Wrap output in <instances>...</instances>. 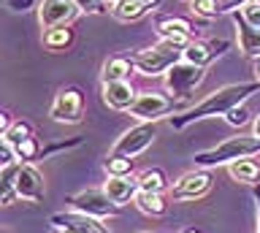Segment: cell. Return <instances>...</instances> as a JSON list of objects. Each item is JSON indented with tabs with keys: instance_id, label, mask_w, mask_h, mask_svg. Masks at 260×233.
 I'll use <instances>...</instances> for the list:
<instances>
[{
	"instance_id": "39",
	"label": "cell",
	"mask_w": 260,
	"mask_h": 233,
	"mask_svg": "<svg viewBox=\"0 0 260 233\" xmlns=\"http://www.w3.org/2000/svg\"><path fill=\"white\" fill-rule=\"evenodd\" d=\"M187 3H190V0H187Z\"/></svg>"
},
{
	"instance_id": "15",
	"label": "cell",
	"mask_w": 260,
	"mask_h": 233,
	"mask_svg": "<svg viewBox=\"0 0 260 233\" xmlns=\"http://www.w3.org/2000/svg\"><path fill=\"white\" fill-rule=\"evenodd\" d=\"M160 3L162 0H117V3H111V14L119 22H136L160 9Z\"/></svg>"
},
{
	"instance_id": "19",
	"label": "cell",
	"mask_w": 260,
	"mask_h": 233,
	"mask_svg": "<svg viewBox=\"0 0 260 233\" xmlns=\"http://www.w3.org/2000/svg\"><path fill=\"white\" fill-rule=\"evenodd\" d=\"M228 174L241 184H255L260 179V163L252 157H241V160H236V163L228 165Z\"/></svg>"
},
{
	"instance_id": "7",
	"label": "cell",
	"mask_w": 260,
	"mask_h": 233,
	"mask_svg": "<svg viewBox=\"0 0 260 233\" xmlns=\"http://www.w3.org/2000/svg\"><path fill=\"white\" fill-rule=\"evenodd\" d=\"M157 139V127L154 122H141L136 127H130L127 133H122L111 147V155H122V157H138L141 152H146L152 147V141Z\"/></svg>"
},
{
	"instance_id": "12",
	"label": "cell",
	"mask_w": 260,
	"mask_h": 233,
	"mask_svg": "<svg viewBox=\"0 0 260 233\" xmlns=\"http://www.w3.org/2000/svg\"><path fill=\"white\" fill-rule=\"evenodd\" d=\"M16 192H19L22 201H30V204H38L44 201V176L36 165L22 163L19 174H16Z\"/></svg>"
},
{
	"instance_id": "35",
	"label": "cell",
	"mask_w": 260,
	"mask_h": 233,
	"mask_svg": "<svg viewBox=\"0 0 260 233\" xmlns=\"http://www.w3.org/2000/svg\"><path fill=\"white\" fill-rule=\"evenodd\" d=\"M109 3H117V0H109Z\"/></svg>"
},
{
	"instance_id": "34",
	"label": "cell",
	"mask_w": 260,
	"mask_h": 233,
	"mask_svg": "<svg viewBox=\"0 0 260 233\" xmlns=\"http://www.w3.org/2000/svg\"><path fill=\"white\" fill-rule=\"evenodd\" d=\"M182 233H201V230H195V228H187V230H182Z\"/></svg>"
},
{
	"instance_id": "30",
	"label": "cell",
	"mask_w": 260,
	"mask_h": 233,
	"mask_svg": "<svg viewBox=\"0 0 260 233\" xmlns=\"http://www.w3.org/2000/svg\"><path fill=\"white\" fill-rule=\"evenodd\" d=\"M6 3V9H11L16 14H24V11H30L32 6H36V0H3Z\"/></svg>"
},
{
	"instance_id": "11",
	"label": "cell",
	"mask_w": 260,
	"mask_h": 233,
	"mask_svg": "<svg viewBox=\"0 0 260 233\" xmlns=\"http://www.w3.org/2000/svg\"><path fill=\"white\" fill-rule=\"evenodd\" d=\"M231 46V41L225 38H211V41H190L184 46V60L192 65L206 68L209 62H214L219 54H225V49Z\"/></svg>"
},
{
	"instance_id": "23",
	"label": "cell",
	"mask_w": 260,
	"mask_h": 233,
	"mask_svg": "<svg viewBox=\"0 0 260 233\" xmlns=\"http://www.w3.org/2000/svg\"><path fill=\"white\" fill-rule=\"evenodd\" d=\"M73 30L65 25V27H52V30H46L44 33V46L49 52H65V49H71V44H73Z\"/></svg>"
},
{
	"instance_id": "21",
	"label": "cell",
	"mask_w": 260,
	"mask_h": 233,
	"mask_svg": "<svg viewBox=\"0 0 260 233\" xmlns=\"http://www.w3.org/2000/svg\"><path fill=\"white\" fill-rule=\"evenodd\" d=\"M133 204L138 206V212L146 214V217H162V214H166V198H162V192H146V190H141L136 195Z\"/></svg>"
},
{
	"instance_id": "27",
	"label": "cell",
	"mask_w": 260,
	"mask_h": 233,
	"mask_svg": "<svg viewBox=\"0 0 260 233\" xmlns=\"http://www.w3.org/2000/svg\"><path fill=\"white\" fill-rule=\"evenodd\" d=\"M81 14H106L109 11V0H73Z\"/></svg>"
},
{
	"instance_id": "17",
	"label": "cell",
	"mask_w": 260,
	"mask_h": 233,
	"mask_svg": "<svg viewBox=\"0 0 260 233\" xmlns=\"http://www.w3.org/2000/svg\"><path fill=\"white\" fill-rule=\"evenodd\" d=\"M157 33L160 38H174L182 44L192 41V25L182 17H157Z\"/></svg>"
},
{
	"instance_id": "26",
	"label": "cell",
	"mask_w": 260,
	"mask_h": 233,
	"mask_svg": "<svg viewBox=\"0 0 260 233\" xmlns=\"http://www.w3.org/2000/svg\"><path fill=\"white\" fill-rule=\"evenodd\" d=\"M106 171H109V176H125V174L133 171V160L122 157V155H109V160H106Z\"/></svg>"
},
{
	"instance_id": "2",
	"label": "cell",
	"mask_w": 260,
	"mask_h": 233,
	"mask_svg": "<svg viewBox=\"0 0 260 233\" xmlns=\"http://www.w3.org/2000/svg\"><path fill=\"white\" fill-rule=\"evenodd\" d=\"M184 46L182 41H174V38H160L154 46L149 49H141L138 54H133V62H136V71L146 79H154V76H166L176 62L184 60Z\"/></svg>"
},
{
	"instance_id": "32",
	"label": "cell",
	"mask_w": 260,
	"mask_h": 233,
	"mask_svg": "<svg viewBox=\"0 0 260 233\" xmlns=\"http://www.w3.org/2000/svg\"><path fill=\"white\" fill-rule=\"evenodd\" d=\"M252 133H255L257 139H260V114H257L255 119H252Z\"/></svg>"
},
{
	"instance_id": "29",
	"label": "cell",
	"mask_w": 260,
	"mask_h": 233,
	"mask_svg": "<svg viewBox=\"0 0 260 233\" xmlns=\"http://www.w3.org/2000/svg\"><path fill=\"white\" fill-rule=\"evenodd\" d=\"M249 117H252L249 111L244 109V106H239V109H233V111H231V114H228L225 119H228V122H231V125L241 127V125H247V122H249Z\"/></svg>"
},
{
	"instance_id": "28",
	"label": "cell",
	"mask_w": 260,
	"mask_h": 233,
	"mask_svg": "<svg viewBox=\"0 0 260 233\" xmlns=\"http://www.w3.org/2000/svg\"><path fill=\"white\" fill-rule=\"evenodd\" d=\"M241 14H244V19H247L252 27L260 30V3H255V0H252V3H247V6L241 9Z\"/></svg>"
},
{
	"instance_id": "16",
	"label": "cell",
	"mask_w": 260,
	"mask_h": 233,
	"mask_svg": "<svg viewBox=\"0 0 260 233\" xmlns=\"http://www.w3.org/2000/svg\"><path fill=\"white\" fill-rule=\"evenodd\" d=\"M233 25H236V33H239V46L247 57H255L260 60V30L252 27L247 19H244L241 11H233Z\"/></svg>"
},
{
	"instance_id": "18",
	"label": "cell",
	"mask_w": 260,
	"mask_h": 233,
	"mask_svg": "<svg viewBox=\"0 0 260 233\" xmlns=\"http://www.w3.org/2000/svg\"><path fill=\"white\" fill-rule=\"evenodd\" d=\"M52 225H71V228H76L79 233H109L98 217H87V214H81V212L54 214L52 217Z\"/></svg>"
},
{
	"instance_id": "38",
	"label": "cell",
	"mask_w": 260,
	"mask_h": 233,
	"mask_svg": "<svg viewBox=\"0 0 260 233\" xmlns=\"http://www.w3.org/2000/svg\"><path fill=\"white\" fill-rule=\"evenodd\" d=\"M3 233H8V230H3Z\"/></svg>"
},
{
	"instance_id": "3",
	"label": "cell",
	"mask_w": 260,
	"mask_h": 233,
	"mask_svg": "<svg viewBox=\"0 0 260 233\" xmlns=\"http://www.w3.org/2000/svg\"><path fill=\"white\" fill-rule=\"evenodd\" d=\"M260 155V139L257 136H233L211 149H203L195 155L198 168H217V165H231L241 157H257Z\"/></svg>"
},
{
	"instance_id": "14",
	"label": "cell",
	"mask_w": 260,
	"mask_h": 233,
	"mask_svg": "<svg viewBox=\"0 0 260 233\" xmlns=\"http://www.w3.org/2000/svg\"><path fill=\"white\" fill-rule=\"evenodd\" d=\"M138 98L136 87L130 82H106L103 84V101L109 109H117V111H130L133 103Z\"/></svg>"
},
{
	"instance_id": "20",
	"label": "cell",
	"mask_w": 260,
	"mask_h": 233,
	"mask_svg": "<svg viewBox=\"0 0 260 233\" xmlns=\"http://www.w3.org/2000/svg\"><path fill=\"white\" fill-rule=\"evenodd\" d=\"M136 68L133 57H111L103 62V84L106 82H127L130 71Z\"/></svg>"
},
{
	"instance_id": "37",
	"label": "cell",
	"mask_w": 260,
	"mask_h": 233,
	"mask_svg": "<svg viewBox=\"0 0 260 233\" xmlns=\"http://www.w3.org/2000/svg\"><path fill=\"white\" fill-rule=\"evenodd\" d=\"M255 3H260V0H255Z\"/></svg>"
},
{
	"instance_id": "25",
	"label": "cell",
	"mask_w": 260,
	"mask_h": 233,
	"mask_svg": "<svg viewBox=\"0 0 260 233\" xmlns=\"http://www.w3.org/2000/svg\"><path fill=\"white\" fill-rule=\"evenodd\" d=\"M190 11L203 19H211L217 14H222L219 11V0H190Z\"/></svg>"
},
{
	"instance_id": "5",
	"label": "cell",
	"mask_w": 260,
	"mask_h": 233,
	"mask_svg": "<svg viewBox=\"0 0 260 233\" xmlns=\"http://www.w3.org/2000/svg\"><path fill=\"white\" fill-rule=\"evenodd\" d=\"M203 79H206V68L182 60L166 74V90H168V95H174L176 101H187L195 92V87H201Z\"/></svg>"
},
{
	"instance_id": "10",
	"label": "cell",
	"mask_w": 260,
	"mask_h": 233,
	"mask_svg": "<svg viewBox=\"0 0 260 233\" xmlns=\"http://www.w3.org/2000/svg\"><path fill=\"white\" fill-rule=\"evenodd\" d=\"M79 9L73 0H44L38 9V22L44 30H52V27H65L71 25L73 19L79 17Z\"/></svg>"
},
{
	"instance_id": "6",
	"label": "cell",
	"mask_w": 260,
	"mask_h": 233,
	"mask_svg": "<svg viewBox=\"0 0 260 233\" xmlns=\"http://www.w3.org/2000/svg\"><path fill=\"white\" fill-rule=\"evenodd\" d=\"M49 117L60 125L81 122V117H84V92H81L79 87H62V90L54 95Z\"/></svg>"
},
{
	"instance_id": "8",
	"label": "cell",
	"mask_w": 260,
	"mask_h": 233,
	"mask_svg": "<svg viewBox=\"0 0 260 233\" xmlns=\"http://www.w3.org/2000/svg\"><path fill=\"white\" fill-rule=\"evenodd\" d=\"M71 204H73V212L98 217V220H106V217H114L119 212V206L109 198L106 190H81L79 195L71 198Z\"/></svg>"
},
{
	"instance_id": "1",
	"label": "cell",
	"mask_w": 260,
	"mask_h": 233,
	"mask_svg": "<svg viewBox=\"0 0 260 233\" xmlns=\"http://www.w3.org/2000/svg\"><path fill=\"white\" fill-rule=\"evenodd\" d=\"M260 92V82H241V84H228L222 90H214L206 95L201 103H195L192 109H187L184 114L171 117V127H184L198 119H209V117H228L233 109L244 106V101H249L252 95Z\"/></svg>"
},
{
	"instance_id": "31",
	"label": "cell",
	"mask_w": 260,
	"mask_h": 233,
	"mask_svg": "<svg viewBox=\"0 0 260 233\" xmlns=\"http://www.w3.org/2000/svg\"><path fill=\"white\" fill-rule=\"evenodd\" d=\"M247 3H252V0H219V11H222V14H233V11L244 9Z\"/></svg>"
},
{
	"instance_id": "36",
	"label": "cell",
	"mask_w": 260,
	"mask_h": 233,
	"mask_svg": "<svg viewBox=\"0 0 260 233\" xmlns=\"http://www.w3.org/2000/svg\"><path fill=\"white\" fill-rule=\"evenodd\" d=\"M144 233H152V230H144Z\"/></svg>"
},
{
	"instance_id": "33",
	"label": "cell",
	"mask_w": 260,
	"mask_h": 233,
	"mask_svg": "<svg viewBox=\"0 0 260 233\" xmlns=\"http://www.w3.org/2000/svg\"><path fill=\"white\" fill-rule=\"evenodd\" d=\"M255 74H257V82H260V60H255Z\"/></svg>"
},
{
	"instance_id": "24",
	"label": "cell",
	"mask_w": 260,
	"mask_h": 233,
	"mask_svg": "<svg viewBox=\"0 0 260 233\" xmlns=\"http://www.w3.org/2000/svg\"><path fill=\"white\" fill-rule=\"evenodd\" d=\"M27 139H32V125L24 122V119H16V122L3 133V141H8L11 147H16V144H22V141H27Z\"/></svg>"
},
{
	"instance_id": "4",
	"label": "cell",
	"mask_w": 260,
	"mask_h": 233,
	"mask_svg": "<svg viewBox=\"0 0 260 233\" xmlns=\"http://www.w3.org/2000/svg\"><path fill=\"white\" fill-rule=\"evenodd\" d=\"M179 106H182V101H176L174 95H166L157 90H144V92H138L130 114L136 119H141V122H157L160 117H168Z\"/></svg>"
},
{
	"instance_id": "13",
	"label": "cell",
	"mask_w": 260,
	"mask_h": 233,
	"mask_svg": "<svg viewBox=\"0 0 260 233\" xmlns=\"http://www.w3.org/2000/svg\"><path fill=\"white\" fill-rule=\"evenodd\" d=\"M103 190L109 192V198L117 206H125L130 201H136V195L141 192V184H138V176L125 174V176H109V182L103 184Z\"/></svg>"
},
{
	"instance_id": "40",
	"label": "cell",
	"mask_w": 260,
	"mask_h": 233,
	"mask_svg": "<svg viewBox=\"0 0 260 233\" xmlns=\"http://www.w3.org/2000/svg\"><path fill=\"white\" fill-rule=\"evenodd\" d=\"M257 233H260V230H257Z\"/></svg>"
},
{
	"instance_id": "22",
	"label": "cell",
	"mask_w": 260,
	"mask_h": 233,
	"mask_svg": "<svg viewBox=\"0 0 260 233\" xmlns=\"http://www.w3.org/2000/svg\"><path fill=\"white\" fill-rule=\"evenodd\" d=\"M138 184H141V190H146V192H166V190H171L168 176H166L162 168H144V171L138 174Z\"/></svg>"
},
{
	"instance_id": "9",
	"label": "cell",
	"mask_w": 260,
	"mask_h": 233,
	"mask_svg": "<svg viewBox=\"0 0 260 233\" xmlns=\"http://www.w3.org/2000/svg\"><path fill=\"white\" fill-rule=\"evenodd\" d=\"M209 190H211L209 168H195V171L182 174L171 184V198L174 201H195V198H203Z\"/></svg>"
}]
</instances>
